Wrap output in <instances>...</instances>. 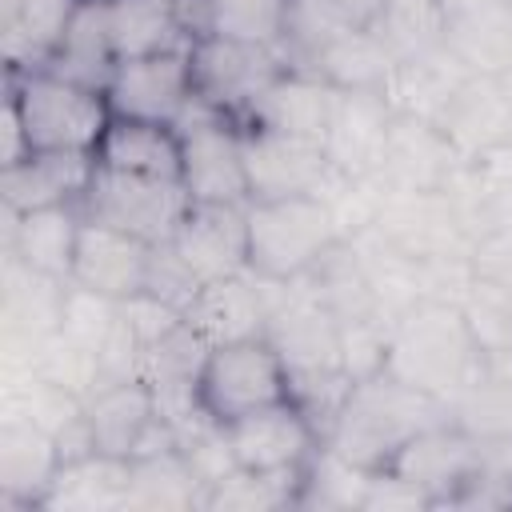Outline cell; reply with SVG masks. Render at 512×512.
I'll use <instances>...</instances> for the list:
<instances>
[{
  "label": "cell",
  "instance_id": "cell-7",
  "mask_svg": "<svg viewBox=\"0 0 512 512\" xmlns=\"http://www.w3.org/2000/svg\"><path fill=\"white\" fill-rule=\"evenodd\" d=\"M388 248L412 260L472 256V228L448 188L436 192H384L372 228Z\"/></svg>",
  "mask_w": 512,
  "mask_h": 512
},
{
  "label": "cell",
  "instance_id": "cell-27",
  "mask_svg": "<svg viewBox=\"0 0 512 512\" xmlns=\"http://www.w3.org/2000/svg\"><path fill=\"white\" fill-rule=\"evenodd\" d=\"M96 164L108 172L180 184V132L176 124L112 116L96 144Z\"/></svg>",
  "mask_w": 512,
  "mask_h": 512
},
{
  "label": "cell",
  "instance_id": "cell-20",
  "mask_svg": "<svg viewBox=\"0 0 512 512\" xmlns=\"http://www.w3.org/2000/svg\"><path fill=\"white\" fill-rule=\"evenodd\" d=\"M336 96H340V88H332L324 76L288 64L252 100V108L240 124H256V128H272V132H288V136H304V140L324 144L332 112H336Z\"/></svg>",
  "mask_w": 512,
  "mask_h": 512
},
{
  "label": "cell",
  "instance_id": "cell-5",
  "mask_svg": "<svg viewBox=\"0 0 512 512\" xmlns=\"http://www.w3.org/2000/svg\"><path fill=\"white\" fill-rule=\"evenodd\" d=\"M292 396V376L268 336L212 344L196 372V404L212 424H232Z\"/></svg>",
  "mask_w": 512,
  "mask_h": 512
},
{
  "label": "cell",
  "instance_id": "cell-39",
  "mask_svg": "<svg viewBox=\"0 0 512 512\" xmlns=\"http://www.w3.org/2000/svg\"><path fill=\"white\" fill-rule=\"evenodd\" d=\"M372 28L380 32V40L392 48L396 60L444 44L440 0H380Z\"/></svg>",
  "mask_w": 512,
  "mask_h": 512
},
{
  "label": "cell",
  "instance_id": "cell-26",
  "mask_svg": "<svg viewBox=\"0 0 512 512\" xmlns=\"http://www.w3.org/2000/svg\"><path fill=\"white\" fill-rule=\"evenodd\" d=\"M80 0H0L4 72L48 68Z\"/></svg>",
  "mask_w": 512,
  "mask_h": 512
},
{
  "label": "cell",
  "instance_id": "cell-40",
  "mask_svg": "<svg viewBox=\"0 0 512 512\" xmlns=\"http://www.w3.org/2000/svg\"><path fill=\"white\" fill-rule=\"evenodd\" d=\"M112 328H116V300L68 284L64 308H60V336L100 360V352H104Z\"/></svg>",
  "mask_w": 512,
  "mask_h": 512
},
{
  "label": "cell",
  "instance_id": "cell-1",
  "mask_svg": "<svg viewBox=\"0 0 512 512\" xmlns=\"http://www.w3.org/2000/svg\"><path fill=\"white\" fill-rule=\"evenodd\" d=\"M436 420H448L444 400L396 380L392 372H376L348 384L340 408L324 428V444L372 472L384 468L412 432Z\"/></svg>",
  "mask_w": 512,
  "mask_h": 512
},
{
  "label": "cell",
  "instance_id": "cell-29",
  "mask_svg": "<svg viewBox=\"0 0 512 512\" xmlns=\"http://www.w3.org/2000/svg\"><path fill=\"white\" fill-rule=\"evenodd\" d=\"M132 460L92 452L64 460L40 500V512H120L128 504Z\"/></svg>",
  "mask_w": 512,
  "mask_h": 512
},
{
  "label": "cell",
  "instance_id": "cell-34",
  "mask_svg": "<svg viewBox=\"0 0 512 512\" xmlns=\"http://www.w3.org/2000/svg\"><path fill=\"white\" fill-rule=\"evenodd\" d=\"M52 72L76 80V84H88V88H100L108 84L112 68H116V52H112V32H108V0H80L76 4V16L48 64Z\"/></svg>",
  "mask_w": 512,
  "mask_h": 512
},
{
  "label": "cell",
  "instance_id": "cell-18",
  "mask_svg": "<svg viewBox=\"0 0 512 512\" xmlns=\"http://www.w3.org/2000/svg\"><path fill=\"white\" fill-rule=\"evenodd\" d=\"M200 284L248 272V220L244 204H192L184 208L172 240Z\"/></svg>",
  "mask_w": 512,
  "mask_h": 512
},
{
  "label": "cell",
  "instance_id": "cell-19",
  "mask_svg": "<svg viewBox=\"0 0 512 512\" xmlns=\"http://www.w3.org/2000/svg\"><path fill=\"white\" fill-rule=\"evenodd\" d=\"M184 324L212 348L228 340H248L268 332V280L252 272L220 276L200 284L184 308Z\"/></svg>",
  "mask_w": 512,
  "mask_h": 512
},
{
  "label": "cell",
  "instance_id": "cell-38",
  "mask_svg": "<svg viewBox=\"0 0 512 512\" xmlns=\"http://www.w3.org/2000/svg\"><path fill=\"white\" fill-rule=\"evenodd\" d=\"M364 484H368V468L352 464L348 456H340L320 440V448L304 464L300 508H360Z\"/></svg>",
  "mask_w": 512,
  "mask_h": 512
},
{
  "label": "cell",
  "instance_id": "cell-21",
  "mask_svg": "<svg viewBox=\"0 0 512 512\" xmlns=\"http://www.w3.org/2000/svg\"><path fill=\"white\" fill-rule=\"evenodd\" d=\"M444 44L468 72L512 76V0H440Z\"/></svg>",
  "mask_w": 512,
  "mask_h": 512
},
{
  "label": "cell",
  "instance_id": "cell-14",
  "mask_svg": "<svg viewBox=\"0 0 512 512\" xmlns=\"http://www.w3.org/2000/svg\"><path fill=\"white\" fill-rule=\"evenodd\" d=\"M460 168L464 160L432 120L412 112H392L372 176L380 180L384 192H436L448 188L460 176Z\"/></svg>",
  "mask_w": 512,
  "mask_h": 512
},
{
  "label": "cell",
  "instance_id": "cell-41",
  "mask_svg": "<svg viewBox=\"0 0 512 512\" xmlns=\"http://www.w3.org/2000/svg\"><path fill=\"white\" fill-rule=\"evenodd\" d=\"M144 292L184 312V308H188V300L200 292V280H196V272L184 264V256L164 240V244H152L148 276H144Z\"/></svg>",
  "mask_w": 512,
  "mask_h": 512
},
{
  "label": "cell",
  "instance_id": "cell-13",
  "mask_svg": "<svg viewBox=\"0 0 512 512\" xmlns=\"http://www.w3.org/2000/svg\"><path fill=\"white\" fill-rule=\"evenodd\" d=\"M332 160L320 140L272 132L244 124V176L248 204L252 200H288V196H320L332 176Z\"/></svg>",
  "mask_w": 512,
  "mask_h": 512
},
{
  "label": "cell",
  "instance_id": "cell-2",
  "mask_svg": "<svg viewBox=\"0 0 512 512\" xmlns=\"http://www.w3.org/2000/svg\"><path fill=\"white\" fill-rule=\"evenodd\" d=\"M484 352L460 312L448 300H420L388 328L384 372L452 404V396L476 376Z\"/></svg>",
  "mask_w": 512,
  "mask_h": 512
},
{
  "label": "cell",
  "instance_id": "cell-24",
  "mask_svg": "<svg viewBox=\"0 0 512 512\" xmlns=\"http://www.w3.org/2000/svg\"><path fill=\"white\" fill-rule=\"evenodd\" d=\"M64 464L52 432L4 420L0 424V512H40V500Z\"/></svg>",
  "mask_w": 512,
  "mask_h": 512
},
{
  "label": "cell",
  "instance_id": "cell-31",
  "mask_svg": "<svg viewBox=\"0 0 512 512\" xmlns=\"http://www.w3.org/2000/svg\"><path fill=\"white\" fill-rule=\"evenodd\" d=\"M472 72L460 64V56L448 48V44H436V48H424V52H412V56H400L392 76H388V104L396 112H412V116H424V120H436L440 108L448 104V96L468 80Z\"/></svg>",
  "mask_w": 512,
  "mask_h": 512
},
{
  "label": "cell",
  "instance_id": "cell-16",
  "mask_svg": "<svg viewBox=\"0 0 512 512\" xmlns=\"http://www.w3.org/2000/svg\"><path fill=\"white\" fill-rule=\"evenodd\" d=\"M464 164H480L512 144V96L504 76L472 72L432 120Z\"/></svg>",
  "mask_w": 512,
  "mask_h": 512
},
{
  "label": "cell",
  "instance_id": "cell-23",
  "mask_svg": "<svg viewBox=\"0 0 512 512\" xmlns=\"http://www.w3.org/2000/svg\"><path fill=\"white\" fill-rule=\"evenodd\" d=\"M80 224H84L80 204H56V208H32V212L4 208V256L20 260L40 276L68 280Z\"/></svg>",
  "mask_w": 512,
  "mask_h": 512
},
{
  "label": "cell",
  "instance_id": "cell-12",
  "mask_svg": "<svg viewBox=\"0 0 512 512\" xmlns=\"http://www.w3.org/2000/svg\"><path fill=\"white\" fill-rule=\"evenodd\" d=\"M112 116L128 120H156V124H176L184 108L192 104V44L188 48H168L152 56H132L116 60L108 84H104Z\"/></svg>",
  "mask_w": 512,
  "mask_h": 512
},
{
  "label": "cell",
  "instance_id": "cell-32",
  "mask_svg": "<svg viewBox=\"0 0 512 512\" xmlns=\"http://www.w3.org/2000/svg\"><path fill=\"white\" fill-rule=\"evenodd\" d=\"M108 32L116 60L192 44L176 0H108Z\"/></svg>",
  "mask_w": 512,
  "mask_h": 512
},
{
  "label": "cell",
  "instance_id": "cell-33",
  "mask_svg": "<svg viewBox=\"0 0 512 512\" xmlns=\"http://www.w3.org/2000/svg\"><path fill=\"white\" fill-rule=\"evenodd\" d=\"M448 420H456L476 440L512 436V352L484 356L476 376L452 396Z\"/></svg>",
  "mask_w": 512,
  "mask_h": 512
},
{
  "label": "cell",
  "instance_id": "cell-8",
  "mask_svg": "<svg viewBox=\"0 0 512 512\" xmlns=\"http://www.w3.org/2000/svg\"><path fill=\"white\" fill-rule=\"evenodd\" d=\"M384 468L416 484L432 500V508L464 504L480 480V440L456 420H436L412 432Z\"/></svg>",
  "mask_w": 512,
  "mask_h": 512
},
{
  "label": "cell",
  "instance_id": "cell-25",
  "mask_svg": "<svg viewBox=\"0 0 512 512\" xmlns=\"http://www.w3.org/2000/svg\"><path fill=\"white\" fill-rule=\"evenodd\" d=\"M392 112L396 108L388 104L384 92H340L328 136H324V152L332 168L344 176H372Z\"/></svg>",
  "mask_w": 512,
  "mask_h": 512
},
{
  "label": "cell",
  "instance_id": "cell-37",
  "mask_svg": "<svg viewBox=\"0 0 512 512\" xmlns=\"http://www.w3.org/2000/svg\"><path fill=\"white\" fill-rule=\"evenodd\" d=\"M300 480L304 468L292 472H248V468H232L228 476H220L200 508L208 512H276V508H300Z\"/></svg>",
  "mask_w": 512,
  "mask_h": 512
},
{
  "label": "cell",
  "instance_id": "cell-10",
  "mask_svg": "<svg viewBox=\"0 0 512 512\" xmlns=\"http://www.w3.org/2000/svg\"><path fill=\"white\" fill-rule=\"evenodd\" d=\"M284 48H260L220 36H196L192 40V88L204 104L244 120L252 100L288 68Z\"/></svg>",
  "mask_w": 512,
  "mask_h": 512
},
{
  "label": "cell",
  "instance_id": "cell-36",
  "mask_svg": "<svg viewBox=\"0 0 512 512\" xmlns=\"http://www.w3.org/2000/svg\"><path fill=\"white\" fill-rule=\"evenodd\" d=\"M376 12H380V0H292L284 52L292 64H304L324 40L352 28H372Z\"/></svg>",
  "mask_w": 512,
  "mask_h": 512
},
{
  "label": "cell",
  "instance_id": "cell-3",
  "mask_svg": "<svg viewBox=\"0 0 512 512\" xmlns=\"http://www.w3.org/2000/svg\"><path fill=\"white\" fill-rule=\"evenodd\" d=\"M4 96L20 112L32 152H96L112 120L100 88L76 84L52 68L4 72Z\"/></svg>",
  "mask_w": 512,
  "mask_h": 512
},
{
  "label": "cell",
  "instance_id": "cell-30",
  "mask_svg": "<svg viewBox=\"0 0 512 512\" xmlns=\"http://www.w3.org/2000/svg\"><path fill=\"white\" fill-rule=\"evenodd\" d=\"M296 68H308V72L324 76L340 92H384L388 76L396 68V56L380 40L376 28H352V32H340V36L324 40Z\"/></svg>",
  "mask_w": 512,
  "mask_h": 512
},
{
  "label": "cell",
  "instance_id": "cell-42",
  "mask_svg": "<svg viewBox=\"0 0 512 512\" xmlns=\"http://www.w3.org/2000/svg\"><path fill=\"white\" fill-rule=\"evenodd\" d=\"M468 260H472L476 280L512 292V224L484 232V236L472 244V256H468Z\"/></svg>",
  "mask_w": 512,
  "mask_h": 512
},
{
  "label": "cell",
  "instance_id": "cell-44",
  "mask_svg": "<svg viewBox=\"0 0 512 512\" xmlns=\"http://www.w3.org/2000/svg\"><path fill=\"white\" fill-rule=\"evenodd\" d=\"M32 148H28V132H24V120L16 112V104L4 96V156H0V168H12L20 160H28Z\"/></svg>",
  "mask_w": 512,
  "mask_h": 512
},
{
  "label": "cell",
  "instance_id": "cell-22",
  "mask_svg": "<svg viewBox=\"0 0 512 512\" xmlns=\"http://www.w3.org/2000/svg\"><path fill=\"white\" fill-rule=\"evenodd\" d=\"M96 176V152H32L28 160L0 168V204L8 212L80 204Z\"/></svg>",
  "mask_w": 512,
  "mask_h": 512
},
{
  "label": "cell",
  "instance_id": "cell-11",
  "mask_svg": "<svg viewBox=\"0 0 512 512\" xmlns=\"http://www.w3.org/2000/svg\"><path fill=\"white\" fill-rule=\"evenodd\" d=\"M224 440L232 448L236 468L248 472H292L312 460L324 432L316 416L296 400H276L268 408H256L232 424H224Z\"/></svg>",
  "mask_w": 512,
  "mask_h": 512
},
{
  "label": "cell",
  "instance_id": "cell-15",
  "mask_svg": "<svg viewBox=\"0 0 512 512\" xmlns=\"http://www.w3.org/2000/svg\"><path fill=\"white\" fill-rule=\"evenodd\" d=\"M84 416L96 440V452L108 456H144L160 448H176V428L156 416L152 388L144 380L104 384L84 400Z\"/></svg>",
  "mask_w": 512,
  "mask_h": 512
},
{
  "label": "cell",
  "instance_id": "cell-9",
  "mask_svg": "<svg viewBox=\"0 0 512 512\" xmlns=\"http://www.w3.org/2000/svg\"><path fill=\"white\" fill-rule=\"evenodd\" d=\"M188 208V192L172 180H148L128 172H108L96 164V176L80 200V212L88 220L112 224L120 232H132L148 244L172 240L180 216Z\"/></svg>",
  "mask_w": 512,
  "mask_h": 512
},
{
  "label": "cell",
  "instance_id": "cell-45",
  "mask_svg": "<svg viewBox=\"0 0 512 512\" xmlns=\"http://www.w3.org/2000/svg\"><path fill=\"white\" fill-rule=\"evenodd\" d=\"M504 84H508V96H512V76H504Z\"/></svg>",
  "mask_w": 512,
  "mask_h": 512
},
{
  "label": "cell",
  "instance_id": "cell-4",
  "mask_svg": "<svg viewBox=\"0 0 512 512\" xmlns=\"http://www.w3.org/2000/svg\"><path fill=\"white\" fill-rule=\"evenodd\" d=\"M244 220H248V272L272 284L304 280L344 240L332 208L320 196L252 200L244 204Z\"/></svg>",
  "mask_w": 512,
  "mask_h": 512
},
{
  "label": "cell",
  "instance_id": "cell-35",
  "mask_svg": "<svg viewBox=\"0 0 512 512\" xmlns=\"http://www.w3.org/2000/svg\"><path fill=\"white\" fill-rule=\"evenodd\" d=\"M204 484L196 480L192 464L184 460L180 448H160L132 456V484H128V504L124 508H200Z\"/></svg>",
  "mask_w": 512,
  "mask_h": 512
},
{
  "label": "cell",
  "instance_id": "cell-28",
  "mask_svg": "<svg viewBox=\"0 0 512 512\" xmlns=\"http://www.w3.org/2000/svg\"><path fill=\"white\" fill-rule=\"evenodd\" d=\"M188 36H220L260 48H284L292 0H176Z\"/></svg>",
  "mask_w": 512,
  "mask_h": 512
},
{
  "label": "cell",
  "instance_id": "cell-17",
  "mask_svg": "<svg viewBox=\"0 0 512 512\" xmlns=\"http://www.w3.org/2000/svg\"><path fill=\"white\" fill-rule=\"evenodd\" d=\"M148 256H152V244L148 240L84 216L80 236H76V256H72L68 284L88 288V292L108 296V300L120 304V300L144 292Z\"/></svg>",
  "mask_w": 512,
  "mask_h": 512
},
{
  "label": "cell",
  "instance_id": "cell-6",
  "mask_svg": "<svg viewBox=\"0 0 512 512\" xmlns=\"http://www.w3.org/2000/svg\"><path fill=\"white\" fill-rule=\"evenodd\" d=\"M180 132V188L192 204H248L244 124L200 96L176 120Z\"/></svg>",
  "mask_w": 512,
  "mask_h": 512
},
{
  "label": "cell",
  "instance_id": "cell-43",
  "mask_svg": "<svg viewBox=\"0 0 512 512\" xmlns=\"http://www.w3.org/2000/svg\"><path fill=\"white\" fill-rule=\"evenodd\" d=\"M360 508H368V512H376V508H384V512L388 508H432V500L416 484H408L404 476H396L388 468H372L368 484H364Z\"/></svg>",
  "mask_w": 512,
  "mask_h": 512
}]
</instances>
